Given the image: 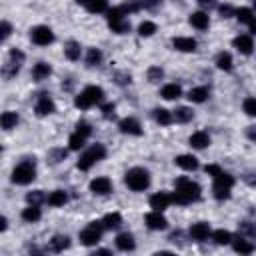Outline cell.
Wrapping results in <instances>:
<instances>
[{
    "instance_id": "obj_34",
    "label": "cell",
    "mask_w": 256,
    "mask_h": 256,
    "mask_svg": "<svg viewBox=\"0 0 256 256\" xmlns=\"http://www.w3.org/2000/svg\"><path fill=\"white\" fill-rule=\"evenodd\" d=\"M232 238L234 236L228 232V230H214L212 232V240L218 244V246H226V244H232Z\"/></svg>"
},
{
    "instance_id": "obj_17",
    "label": "cell",
    "mask_w": 256,
    "mask_h": 256,
    "mask_svg": "<svg viewBox=\"0 0 256 256\" xmlns=\"http://www.w3.org/2000/svg\"><path fill=\"white\" fill-rule=\"evenodd\" d=\"M116 248L122 250V252H130L136 248V242H134V236L130 232H122L116 236Z\"/></svg>"
},
{
    "instance_id": "obj_51",
    "label": "cell",
    "mask_w": 256,
    "mask_h": 256,
    "mask_svg": "<svg viewBox=\"0 0 256 256\" xmlns=\"http://www.w3.org/2000/svg\"><path fill=\"white\" fill-rule=\"evenodd\" d=\"M204 170H206V174H208V176H212V178H214V176H218V174L222 172V168L218 166V164H208V166H206Z\"/></svg>"
},
{
    "instance_id": "obj_32",
    "label": "cell",
    "mask_w": 256,
    "mask_h": 256,
    "mask_svg": "<svg viewBox=\"0 0 256 256\" xmlns=\"http://www.w3.org/2000/svg\"><path fill=\"white\" fill-rule=\"evenodd\" d=\"M108 26H110L112 32L116 34H126V32H130V22H128V18H116V20H110L108 22Z\"/></svg>"
},
{
    "instance_id": "obj_29",
    "label": "cell",
    "mask_w": 256,
    "mask_h": 256,
    "mask_svg": "<svg viewBox=\"0 0 256 256\" xmlns=\"http://www.w3.org/2000/svg\"><path fill=\"white\" fill-rule=\"evenodd\" d=\"M152 116H154V120H156L158 124H162V126H168V124H172V120H174L172 112L166 110V108H154Z\"/></svg>"
},
{
    "instance_id": "obj_4",
    "label": "cell",
    "mask_w": 256,
    "mask_h": 256,
    "mask_svg": "<svg viewBox=\"0 0 256 256\" xmlns=\"http://www.w3.org/2000/svg\"><path fill=\"white\" fill-rule=\"evenodd\" d=\"M124 182H126V186L134 190V192H142L150 186V174L148 170H144V168H130L126 174H124Z\"/></svg>"
},
{
    "instance_id": "obj_59",
    "label": "cell",
    "mask_w": 256,
    "mask_h": 256,
    "mask_svg": "<svg viewBox=\"0 0 256 256\" xmlns=\"http://www.w3.org/2000/svg\"><path fill=\"white\" fill-rule=\"evenodd\" d=\"M76 2H78V4H82V6H86V4L90 2V0H76Z\"/></svg>"
},
{
    "instance_id": "obj_60",
    "label": "cell",
    "mask_w": 256,
    "mask_h": 256,
    "mask_svg": "<svg viewBox=\"0 0 256 256\" xmlns=\"http://www.w3.org/2000/svg\"><path fill=\"white\" fill-rule=\"evenodd\" d=\"M254 6H256V0H254Z\"/></svg>"
},
{
    "instance_id": "obj_19",
    "label": "cell",
    "mask_w": 256,
    "mask_h": 256,
    "mask_svg": "<svg viewBox=\"0 0 256 256\" xmlns=\"http://www.w3.org/2000/svg\"><path fill=\"white\" fill-rule=\"evenodd\" d=\"M172 46L180 52H194L196 50V40L188 38V36H178V38H172Z\"/></svg>"
},
{
    "instance_id": "obj_27",
    "label": "cell",
    "mask_w": 256,
    "mask_h": 256,
    "mask_svg": "<svg viewBox=\"0 0 256 256\" xmlns=\"http://www.w3.org/2000/svg\"><path fill=\"white\" fill-rule=\"evenodd\" d=\"M160 96H162L164 100H176V98L182 96V88H180L178 84H166V86H162Z\"/></svg>"
},
{
    "instance_id": "obj_2",
    "label": "cell",
    "mask_w": 256,
    "mask_h": 256,
    "mask_svg": "<svg viewBox=\"0 0 256 256\" xmlns=\"http://www.w3.org/2000/svg\"><path fill=\"white\" fill-rule=\"evenodd\" d=\"M104 158H106V146L100 144V142H96V144L90 146L86 152L80 154V158H78V162H76V166H78L80 170L86 172V170L92 168L96 162H100V160H104Z\"/></svg>"
},
{
    "instance_id": "obj_5",
    "label": "cell",
    "mask_w": 256,
    "mask_h": 256,
    "mask_svg": "<svg viewBox=\"0 0 256 256\" xmlns=\"http://www.w3.org/2000/svg\"><path fill=\"white\" fill-rule=\"evenodd\" d=\"M36 178V168H34V158H26L22 160L18 166L12 170V182L14 184H30V182Z\"/></svg>"
},
{
    "instance_id": "obj_41",
    "label": "cell",
    "mask_w": 256,
    "mask_h": 256,
    "mask_svg": "<svg viewBox=\"0 0 256 256\" xmlns=\"http://www.w3.org/2000/svg\"><path fill=\"white\" fill-rule=\"evenodd\" d=\"M46 200V196H44V192L42 190H32V192H28L26 194V202L28 204H36V206H40L42 202Z\"/></svg>"
},
{
    "instance_id": "obj_9",
    "label": "cell",
    "mask_w": 256,
    "mask_h": 256,
    "mask_svg": "<svg viewBox=\"0 0 256 256\" xmlns=\"http://www.w3.org/2000/svg\"><path fill=\"white\" fill-rule=\"evenodd\" d=\"M34 110H36V114H38V116H48V114H52L54 110H56V106H54V100L50 98L48 92L38 94V100H36Z\"/></svg>"
},
{
    "instance_id": "obj_26",
    "label": "cell",
    "mask_w": 256,
    "mask_h": 256,
    "mask_svg": "<svg viewBox=\"0 0 256 256\" xmlns=\"http://www.w3.org/2000/svg\"><path fill=\"white\" fill-rule=\"evenodd\" d=\"M80 54H82V48H80V44H78L76 40H68V42L64 44V56H66L68 60H78Z\"/></svg>"
},
{
    "instance_id": "obj_47",
    "label": "cell",
    "mask_w": 256,
    "mask_h": 256,
    "mask_svg": "<svg viewBox=\"0 0 256 256\" xmlns=\"http://www.w3.org/2000/svg\"><path fill=\"white\" fill-rule=\"evenodd\" d=\"M76 132L82 134L84 138H88L90 134H92V126H90L86 120H80V122H76Z\"/></svg>"
},
{
    "instance_id": "obj_48",
    "label": "cell",
    "mask_w": 256,
    "mask_h": 256,
    "mask_svg": "<svg viewBox=\"0 0 256 256\" xmlns=\"http://www.w3.org/2000/svg\"><path fill=\"white\" fill-rule=\"evenodd\" d=\"M242 108H244V112L248 114V116H256V98H246L244 100V104H242Z\"/></svg>"
},
{
    "instance_id": "obj_15",
    "label": "cell",
    "mask_w": 256,
    "mask_h": 256,
    "mask_svg": "<svg viewBox=\"0 0 256 256\" xmlns=\"http://www.w3.org/2000/svg\"><path fill=\"white\" fill-rule=\"evenodd\" d=\"M236 18H238L242 24H246L252 34H256V14L250 8H238L236 10Z\"/></svg>"
},
{
    "instance_id": "obj_3",
    "label": "cell",
    "mask_w": 256,
    "mask_h": 256,
    "mask_svg": "<svg viewBox=\"0 0 256 256\" xmlns=\"http://www.w3.org/2000/svg\"><path fill=\"white\" fill-rule=\"evenodd\" d=\"M102 100H104V90L100 86H86L74 98V106L80 108V110H86V108L94 104H102Z\"/></svg>"
},
{
    "instance_id": "obj_56",
    "label": "cell",
    "mask_w": 256,
    "mask_h": 256,
    "mask_svg": "<svg viewBox=\"0 0 256 256\" xmlns=\"http://www.w3.org/2000/svg\"><path fill=\"white\" fill-rule=\"evenodd\" d=\"M62 88H64V90H72V80L68 78L66 82H62Z\"/></svg>"
},
{
    "instance_id": "obj_40",
    "label": "cell",
    "mask_w": 256,
    "mask_h": 256,
    "mask_svg": "<svg viewBox=\"0 0 256 256\" xmlns=\"http://www.w3.org/2000/svg\"><path fill=\"white\" fill-rule=\"evenodd\" d=\"M112 80H114L118 86H128V84L132 82V74H130V72H126V70H118V72H114Z\"/></svg>"
},
{
    "instance_id": "obj_39",
    "label": "cell",
    "mask_w": 256,
    "mask_h": 256,
    "mask_svg": "<svg viewBox=\"0 0 256 256\" xmlns=\"http://www.w3.org/2000/svg\"><path fill=\"white\" fill-rule=\"evenodd\" d=\"M90 14H98V12H104L108 8V2L106 0H90V2L84 6Z\"/></svg>"
},
{
    "instance_id": "obj_22",
    "label": "cell",
    "mask_w": 256,
    "mask_h": 256,
    "mask_svg": "<svg viewBox=\"0 0 256 256\" xmlns=\"http://www.w3.org/2000/svg\"><path fill=\"white\" fill-rule=\"evenodd\" d=\"M208 96H210V92H208V88H206V86H196V88H192L190 92H188V100L194 102V104H202V102H206Z\"/></svg>"
},
{
    "instance_id": "obj_35",
    "label": "cell",
    "mask_w": 256,
    "mask_h": 256,
    "mask_svg": "<svg viewBox=\"0 0 256 256\" xmlns=\"http://www.w3.org/2000/svg\"><path fill=\"white\" fill-rule=\"evenodd\" d=\"M216 66L220 70H224V72H230L232 70V56L228 52H220L216 56Z\"/></svg>"
},
{
    "instance_id": "obj_28",
    "label": "cell",
    "mask_w": 256,
    "mask_h": 256,
    "mask_svg": "<svg viewBox=\"0 0 256 256\" xmlns=\"http://www.w3.org/2000/svg\"><path fill=\"white\" fill-rule=\"evenodd\" d=\"M42 218V212H40V208L36 206V204H28V208H24L22 210V220L24 222H38Z\"/></svg>"
},
{
    "instance_id": "obj_23",
    "label": "cell",
    "mask_w": 256,
    "mask_h": 256,
    "mask_svg": "<svg viewBox=\"0 0 256 256\" xmlns=\"http://www.w3.org/2000/svg\"><path fill=\"white\" fill-rule=\"evenodd\" d=\"M232 248L240 254H250L254 250V244L250 242V238H244V236L238 234V238H232Z\"/></svg>"
},
{
    "instance_id": "obj_50",
    "label": "cell",
    "mask_w": 256,
    "mask_h": 256,
    "mask_svg": "<svg viewBox=\"0 0 256 256\" xmlns=\"http://www.w3.org/2000/svg\"><path fill=\"white\" fill-rule=\"evenodd\" d=\"M10 32H12V26L4 20L2 22V26H0V38H2V40H6L8 38V36H10Z\"/></svg>"
},
{
    "instance_id": "obj_13",
    "label": "cell",
    "mask_w": 256,
    "mask_h": 256,
    "mask_svg": "<svg viewBox=\"0 0 256 256\" xmlns=\"http://www.w3.org/2000/svg\"><path fill=\"white\" fill-rule=\"evenodd\" d=\"M90 192L100 194V196L110 194V192H112V182H110V178H106V176L94 178L92 182H90Z\"/></svg>"
},
{
    "instance_id": "obj_33",
    "label": "cell",
    "mask_w": 256,
    "mask_h": 256,
    "mask_svg": "<svg viewBox=\"0 0 256 256\" xmlns=\"http://www.w3.org/2000/svg\"><path fill=\"white\" fill-rule=\"evenodd\" d=\"M102 224H104L106 230H116L122 224V216L118 212H110V214H106L102 218Z\"/></svg>"
},
{
    "instance_id": "obj_37",
    "label": "cell",
    "mask_w": 256,
    "mask_h": 256,
    "mask_svg": "<svg viewBox=\"0 0 256 256\" xmlns=\"http://www.w3.org/2000/svg\"><path fill=\"white\" fill-rule=\"evenodd\" d=\"M238 234L244 236V238H256V222H240Z\"/></svg>"
},
{
    "instance_id": "obj_16",
    "label": "cell",
    "mask_w": 256,
    "mask_h": 256,
    "mask_svg": "<svg viewBox=\"0 0 256 256\" xmlns=\"http://www.w3.org/2000/svg\"><path fill=\"white\" fill-rule=\"evenodd\" d=\"M234 48L238 50L240 54H252V48H254V42L248 34H240V36H236V38L232 40Z\"/></svg>"
},
{
    "instance_id": "obj_30",
    "label": "cell",
    "mask_w": 256,
    "mask_h": 256,
    "mask_svg": "<svg viewBox=\"0 0 256 256\" xmlns=\"http://www.w3.org/2000/svg\"><path fill=\"white\" fill-rule=\"evenodd\" d=\"M46 202L50 204V206H54V208H58V206H64L66 202H68V194L64 192V190H54L48 198H46Z\"/></svg>"
},
{
    "instance_id": "obj_21",
    "label": "cell",
    "mask_w": 256,
    "mask_h": 256,
    "mask_svg": "<svg viewBox=\"0 0 256 256\" xmlns=\"http://www.w3.org/2000/svg\"><path fill=\"white\" fill-rule=\"evenodd\" d=\"M188 142H190L192 148L202 150V148H206V146L210 144V136H208V132H204V130H198V132H194V134L190 136Z\"/></svg>"
},
{
    "instance_id": "obj_54",
    "label": "cell",
    "mask_w": 256,
    "mask_h": 256,
    "mask_svg": "<svg viewBox=\"0 0 256 256\" xmlns=\"http://www.w3.org/2000/svg\"><path fill=\"white\" fill-rule=\"evenodd\" d=\"M246 136H248V140L256 142V124H254V126H248V128H246Z\"/></svg>"
},
{
    "instance_id": "obj_20",
    "label": "cell",
    "mask_w": 256,
    "mask_h": 256,
    "mask_svg": "<svg viewBox=\"0 0 256 256\" xmlns=\"http://www.w3.org/2000/svg\"><path fill=\"white\" fill-rule=\"evenodd\" d=\"M50 74H52V66L48 62H38V64H34V68H32V78L36 82L46 80Z\"/></svg>"
},
{
    "instance_id": "obj_53",
    "label": "cell",
    "mask_w": 256,
    "mask_h": 256,
    "mask_svg": "<svg viewBox=\"0 0 256 256\" xmlns=\"http://www.w3.org/2000/svg\"><path fill=\"white\" fill-rule=\"evenodd\" d=\"M196 2H198V6H200V8H204V10H206V8L210 10V8H214V6H216V0H196Z\"/></svg>"
},
{
    "instance_id": "obj_57",
    "label": "cell",
    "mask_w": 256,
    "mask_h": 256,
    "mask_svg": "<svg viewBox=\"0 0 256 256\" xmlns=\"http://www.w3.org/2000/svg\"><path fill=\"white\" fill-rule=\"evenodd\" d=\"M6 226H8V220H6V218H2V220H0V230H6Z\"/></svg>"
},
{
    "instance_id": "obj_11",
    "label": "cell",
    "mask_w": 256,
    "mask_h": 256,
    "mask_svg": "<svg viewBox=\"0 0 256 256\" xmlns=\"http://www.w3.org/2000/svg\"><path fill=\"white\" fill-rule=\"evenodd\" d=\"M188 234H190L192 240L204 242V240H208V236H212V230H210V224H208V222H196V224L190 226Z\"/></svg>"
},
{
    "instance_id": "obj_8",
    "label": "cell",
    "mask_w": 256,
    "mask_h": 256,
    "mask_svg": "<svg viewBox=\"0 0 256 256\" xmlns=\"http://www.w3.org/2000/svg\"><path fill=\"white\" fill-rule=\"evenodd\" d=\"M30 38H32L34 44H38V46H48V44L54 42V32L48 26H34L30 30Z\"/></svg>"
},
{
    "instance_id": "obj_24",
    "label": "cell",
    "mask_w": 256,
    "mask_h": 256,
    "mask_svg": "<svg viewBox=\"0 0 256 256\" xmlns=\"http://www.w3.org/2000/svg\"><path fill=\"white\" fill-rule=\"evenodd\" d=\"M174 162H176V166H180L182 170H196L198 168V160L192 154H180Z\"/></svg>"
},
{
    "instance_id": "obj_45",
    "label": "cell",
    "mask_w": 256,
    "mask_h": 256,
    "mask_svg": "<svg viewBox=\"0 0 256 256\" xmlns=\"http://www.w3.org/2000/svg\"><path fill=\"white\" fill-rule=\"evenodd\" d=\"M146 76H148V82H160L164 76V70L160 66H150L148 72H146Z\"/></svg>"
},
{
    "instance_id": "obj_49",
    "label": "cell",
    "mask_w": 256,
    "mask_h": 256,
    "mask_svg": "<svg viewBox=\"0 0 256 256\" xmlns=\"http://www.w3.org/2000/svg\"><path fill=\"white\" fill-rule=\"evenodd\" d=\"M218 10H220L222 18H232V16H236V10H234L230 4H222V6H218Z\"/></svg>"
},
{
    "instance_id": "obj_14",
    "label": "cell",
    "mask_w": 256,
    "mask_h": 256,
    "mask_svg": "<svg viewBox=\"0 0 256 256\" xmlns=\"http://www.w3.org/2000/svg\"><path fill=\"white\" fill-rule=\"evenodd\" d=\"M118 128H120V132H122V134H130V136H140V134H142V126H140V122H138L136 118H132V116H128V118L120 120Z\"/></svg>"
},
{
    "instance_id": "obj_1",
    "label": "cell",
    "mask_w": 256,
    "mask_h": 256,
    "mask_svg": "<svg viewBox=\"0 0 256 256\" xmlns=\"http://www.w3.org/2000/svg\"><path fill=\"white\" fill-rule=\"evenodd\" d=\"M174 186H176L174 188V202L176 204H190L200 198V186L186 176L178 178Z\"/></svg>"
},
{
    "instance_id": "obj_58",
    "label": "cell",
    "mask_w": 256,
    "mask_h": 256,
    "mask_svg": "<svg viewBox=\"0 0 256 256\" xmlns=\"http://www.w3.org/2000/svg\"><path fill=\"white\" fill-rule=\"evenodd\" d=\"M96 254H110V250H96L94 256H96Z\"/></svg>"
},
{
    "instance_id": "obj_46",
    "label": "cell",
    "mask_w": 256,
    "mask_h": 256,
    "mask_svg": "<svg viewBox=\"0 0 256 256\" xmlns=\"http://www.w3.org/2000/svg\"><path fill=\"white\" fill-rule=\"evenodd\" d=\"M102 116H104L106 120H114V116H116V106H114L112 102L102 104Z\"/></svg>"
},
{
    "instance_id": "obj_38",
    "label": "cell",
    "mask_w": 256,
    "mask_h": 256,
    "mask_svg": "<svg viewBox=\"0 0 256 256\" xmlns=\"http://www.w3.org/2000/svg\"><path fill=\"white\" fill-rule=\"evenodd\" d=\"M102 62V52L98 50V48H90L88 50V54H86V66H98Z\"/></svg>"
},
{
    "instance_id": "obj_43",
    "label": "cell",
    "mask_w": 256,
    "mask_h": 256,
    "mask_svg": "<svg viewBox=\"0 0 256 256\" xmlns=\"http://www.w3.org/2000/svg\"><path fill=\"white\" fill-rule=\"evenodd\" d=\"M156 32V24L150 22V20H144L140 26H138V34L144 36V38H148V36H152Z\"/></svg>"
},
{
    "instance_id": "obj_18",
    "label": "cell",
    "mask_w": 256,
    "mask_h": 256,
    "mask_svg": "<svg viewBox=\"0 0 256 256\" xmlns=\"http://www.w3.org/2000/svg\"><path fill=\"white\" fill-rule=\"evenodd\" d=\"M188 20H190V24H192L196 30H206V28L210 26V18H208V14L202 12V10H200V12H192Z\"/></svg>"
},
{
    "instance_id": "obj_6",
    "label": "cell",
    "mask_w": 256,
    "mask_h": 256,
    "mask_svg": "<svg viewBox=\"0 0 256 256\" xmlns=\"http://www.w3.org/2000/svg\"><path fill=\"white\" fill-rule=\"evenodd\" d=\"M232 186H234V176L222 170L218 176H214V186H212L214 198H216V200H226V198L230 196Z\"/></svg>"
},
{
    "instance_id": "obj_12",
    "label": "cell",
    "mask_w": 256,
    "mask_h": 256,
    "mask_svg": "<svg viewBox=\"0 0 256 256\" xmlns=\"http://www.w3.org/2000/svg\"><path fill=\"white\" fill-rule=\"evenodd\" d=\"M144 222H146V226H148L150 230H164V228L168 226V220L162 216L160 210L148 212V214H146V218H144Z\"/></svg>"
},
{
    "instance_id": "obj_7",
    "label": "cell",
    "mask_w": 256,
    "mask_h": 256,
    "mask_svg": "<svg viewBox=\"0 0 256 256\" xmlns=\"http://www.w3.org/2000/svg\"><path fill=\"white\" fill-rule=\"evenodd\" d=\"M104 230H106V228H104L102 222H90V224L80 232V242H82L84 246H94V244H98Z\"/></svg>"
},
{
    "instance_id": "obj_44",
    "label": "cell",
    "mask_w": 256,
    "mask_h": 256,
    "mask_svg": "<svg viewBox=\"0 0 256 256\" xmlns=\"http://www.w3.org/2000/svg\"><path fill=\"white\" fill-rule=\"evenodd\" d=\"M84 142H86V138L82 136V134H78V132H74L70 138H68V146H70V150H80L82 146H84Z\"/></svg>"
},
{
    "instance_id": "obj_52",
    "label": "cell",
    "mask_w": 256,
    "mask_h": 256,
    "mask_svg": "<svg viewBox=\"0 0 256 256\" xmlns=\"http://www.w3.org/2000/svg\"><path fill=\"white\" fill-rule=\"evenodd\" d=\"M160 4H162V0H142V8L144 10H152V8L160 6Z\"/></svg>"
},
{
    "instance_id": "obj_55",
    "label": "cell",
    "mask_w": 256,
    "mask_h": 256,
    "mask_svg": "<svg viewBox=\"0 0 256 256\" xmlns=\"http://www.w3.org/2000/svg\"><path fill=\"white\" fill-rule=\"evenodd\" d=\"M242 178H244V182H246V184H250V186H256V174H244Z\"/></svg>"
},
{
    "instance_id": "obj_31",
    "label": "cell",
    "mask_w": 256,
    "mask_h": 256,
    "mask_svg": "<svg viewBox=\"0 0 256 256\" xmlns=\"http://www.w3.org/2000/svg\"><path fill=\"white\" fill-rule=\"evenodd\" d=\"M172 116H174L176 122L186 124V122H190L194 118V112H192V108H188V106H180V108H176V110L172 112Z\"/></svg>"
},
{
    "instance_id": "obj_36",
    "label": "cell",
    "mask_w": 256,
    "mask_h": 256,
    "mask_svg": "<svg viewBox=\"0 0 256 256\" xmlns=\"http://www.w3.org/2000/svg\"><path fill=\"white\" fill-rule=\"evenodd\" d=\"M0 124H2L4 130H12V128H16V124H18V114L16 112H4L2 118H0Z\"/></svg>"
},
{
    "instance_id": "obj_10",
    "label": "cell",
    "mask_w": 256,
    "mask_h": 256,
    "mask_svg": "<svg viewBox=\"0 0 256 256\" xmlns=\"http://www.w3.org/2000/svg\"><path fill=\"white\" fill-rule=\"evenodd\" d=\"M174 202V194L170 192H156L150 196V208L152 210H166L170 204Z\"/></svg>"
},
{
    "instance_id": "obj_42",
    "label": "cell",
    "mask_w": 256,
    "mask_h": 256,
    "mask_svg": "<svg viewBox=\"0 0 256 256\" xmlns=\"http://www.w3.org/2000/svg\"><path fill=\"white\" fill-rule=\"evenodd\" d=\"M66 156H68V152H66L64 148H52V150L48 152V160H50V164H58V162H62Z\"/></svg>"
},
{
    "instance_id": "obj_25",
    "label": "cell",
    "mask_w": 256,
    "mask_h": 256,
    "mask_svg": "<svg viewBox=\"0 0 256 256\" xmlns=\"http://www.w3.org/2000/svg\"><path fill=\"white\" fill-rule=\"evenodd\" d=\"M68 246H70V238H68L66 234H56L50 240V250L52 252H64Z\"/></svg>"
}]
</instances>
